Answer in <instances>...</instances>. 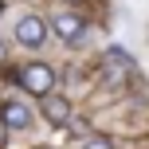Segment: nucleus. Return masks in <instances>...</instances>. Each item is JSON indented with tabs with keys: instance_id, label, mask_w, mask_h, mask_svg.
Returning <instances> with one entry per match:
<instances>
[{
	"instance_id": "obj_7",
	"label": "nucleus",
	"mask_w": 149,
	"mask_h": 149,
	"mask_svg": "<svg viewBox=\"0 0 149 149\" xmlns=\"http://www.w3.org/2000/svg\"><path fill=\"white\" fill-rule=\"evenodd\" d=\"M82 149H114L110 141H106V137H90V141L86 145H82Z\"/></svg>"
},
{
	"instance_id": "obj_6",
	"label": "nucleus",
	"mask_w": 149,
	"mask_h": 149,
	"mask_svg": "<svg viewBox=\"0 0 149 149\" xmlns=\"http://www.w3.org/2000/svg\"><path fill=\"white\" fill-rule=\"evenodd\" d=\"M106 67L110 71H134V59H130L126 51H118V47H110V51H106Z\"/></svg>"
},
{
	"instance_id": "obj_5",
	"label": "nucleus",
	"mask_w": 149,
	"mask_h": 149,
	"mask_svg": "<svg viewBox=\"0 0 149 149\" xmlns=\"http://www.w3.org/2000/svg\"><path fill=\"white\" fill-rule=\"evenodd\" d=\"M43 114H47L51 126H67V122H71V102H67V98H51V94H47Z\"/></svg>"
},
{
	"instance_id": "obj_3",
	"label": "nucleus",
	"mask_w": 149,
	"mask_h": 149,
	"mask_svg": "<svg viewBox=\"0 0 149 149\" xmlns=\"http://www.w3.org/2000/svg\"><path fill=\"white\" fill-rule=\"evenodd\" d=\"M51 28H55V36H59L63 43H79V39L86 36V24H82L74 12H59V16L51 20Z\"/></svg>"
},
{
	"instance_id": "obj_9",
	"label": "nucleus",
	"mask_w": 149,
	"mask_h": 149,
	"mask_svg": "<svg viewBox=\"0 0 149 149\" xmlns=\"http://www.w3.org/2000/svg\"><path fill=\"white\" fill-rule=\"evenodd\" d=\"M67 4H82V0H67Z\"/></svg>"
},
{
	"instance_id": "obj_8",
	"label": "nucleus",
	"mask_w": 149,
	"mask_h": 149,
	"mask_svg": "<svg viewBox=\"0 0 149 149\" xmlns=\"http://www.w3.org/2000/svg\"><path fill=\"white\" fill-rule=\"evenodd\" d=\"M4 141H8V126H4V118H0V149H4Z\"/></svg>"
},
{
	"instance_id": "obj_1",
	"label": "nucleus",
	"mask_w": 149,
	"mask_h": 149,
	"mask_svg": "<svg viewBox=\"0 0 149 149\" xmlns=\"http://www.w3.org/2000/svg\"><path fill=\"white\" fill-rule=\"evenodd\" d=\"M20 86L28 90V94H36V98H47L55 90V71L47 67V63H28V67L20 71Z\"/></svg>"
},
{
	"instance_id": "obj_4",
	"label": "nucleus",
	"mask_w": 149,
	"mask_h": 149,
	"mask_svg": "<svg viewBox=\"0 0 149 149\" xmlns=\"http://www.w3.org/2000/svg\"><path fill=\"white\" fill-rule=\"evenodd\" d=\"M0 118H4L8 130H28L31 126V110L24 102H4V106H0Z\"/></svg>"
},
{
	"instance_id": "obj_2",
	"label": "nucleus",
	"mask_w": 149,
	"mask_h": 149,
	"mask_svg": "<svg viewBox=\"0 0 149 149\" xmlns=\"http://www.w3.org/2000/svg\"><path fill=\"white\" fill-rule=\"evenodd\" d=\"M16 43H24V47H43L47 43V24L39 20V16H20L16 20Z\"/></svg>"
}]
</instances>
